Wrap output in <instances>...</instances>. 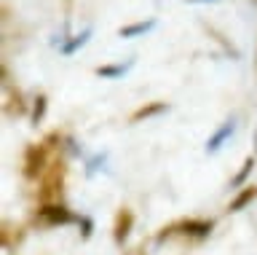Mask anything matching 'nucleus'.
<instances>
[{"instance_id": "1", "label": "nucleus", "mask_w": 257, "mask_h": 255, "mask_svg": "<svg viewBox=\"0 0 257 255\" xmlns=\"http://www.w3.org/2000/svg\"><path fill=\"white\" fill-rule=\"evenodd\" d=\"M48 166V148L40 142V145H30L27 150H24V178L27 180H38L40 175L46 172Z\"/></svg>"}, {"instance_id": "6", "label": "nucleus", "mask_w": 257, "mask_h": 255, "mask_svg": "<svg viewBox=\"0 0 257 255\" xmlns=\"http://www.w3.org/2000/svg\"><path fill=\"white\" fill-rule=\"evenodd\" d=\"M177 228L188 236H206L212 231V220H182L177 223Z\"/></svg>"}, {"instance_id": "9", "label": "nucleus", "mask_w": 257, "mask_h": 255, "mask_svg": "<svg viewBox=\"0 0 257 255\" xmlns=\"http://www.w3.org/2000/svg\"><path fill=\"white\" fill-rule=\"evenodd\" d=\"M156 27V19H148V22H137V25H128V27H120L118 35L120 38H134V35H142L148 33V30Z\"/></svg>"}, {"instance_id": "8", "label": "nucleus", "mask_w": 257, "mask_h": 255, "mask_svg": "<svg viewBox=\"0 0 257 255\" xmlns=\"http://www.w3.org/2000/svg\"><path fill=\"white\" fill-rule=\"evenodd\" d=\"M169 110V105L166 102H150V105H145V108H140L137 113L132 116V121H142V118H153V116H158V113H166Z\"/></svg>"}, {"instance_id": "11", "label": "nucleus", "mask_w": 257, "mask_h": 255, "mask_svg": "<svg viewBox=\"0 0 257 255\" xmlns=\"http://www.w3.org/2000/svg\"><path fill=\"white\" fill-rule=\"evenodd\" d=\"M88 38H91V30H83L80 35H72V41H70V43H64V46H62V51H64V54H75L80 46H86Z\"/></svg>"}, {"instance_id": "4", "label": "nucleus", "mask_w": 257, "mask_h": 255, "mask_svg": "<svg viewBox=\"0 0 257 255\" xmlns=\"http://www.w3.org/2000/svg\"><path fill=\"white\" fill-rule=\"evenodd\" d=\"M62 178H64V164L59 161V164H54L51 166V172L46 175V180H43V199H48L51 194H56L59 191V186H62Z\"/></svg>"}, {"instance_id": "14", "label": "nucleus", "mask_w": 257, "mask_h": 255, "mask_svg": "<svg viewBox=\"0 0 257 255\" xmlns=\"http://www.w3.org/2000/svg\"><path fill=\"white\" fill-rule=\"evenodd\" d=\"M188 3H220V0H188Z\"/></svg>"}, {"instance_id": "10", "label": "nucleus", "mask_w": 257, "mask_h": 255, "mask_svg": "<svg viewBox=\"0 0 257 255\" xmlns=\"http://www.w3.org/2000/svg\"><path fill=\"white\" fill-rule=\"evenodd\" d=\"M132 65L134 62H126V65H104V67H96V75L99 78H118V75H123Z\"/></svg>"}, {"instance_id": "7", "label": "nucleus", "mask_w": 257, "mask_h": 255, "mask_svg": "<svg viewBox=\"0 0 257 255\" xmlns=\"http://www.w3.org/2000/svg\"><path fill=\"white\" fill-rule=\"evenodd\" d=\"M254 199H257V188H254V186H246V188L241 191V194H238V196L228 204V210H230V212H241L246 204H252Z\"/></svg>"}, {"instance_id": "12", "label": "nucleus", "mask_w": 257, "mask_h": 255, "mask_svg": "<svg viewBox=\"0 0 257 255\" xmlns=\"http://www.w3.org/2000/svg\"><path fill=\"white\" fill-rule=\"evenodd\" d=\"M252 166H254V158H252V156H249V158H246V161H244V166H241V172L236 175V178H233V186H241V183H244V180H246V175H249V172H252Z\"/></svg>"}, {"instance_id": "3", "label": "nucleus", "mask_w": 257, "mask_h": 255, "mask_svg": "<svg viewBox=\"0 0 257 255\" xmlns=\"http://www.w3.org/2000/svg\"><path fill=\"white\" fill-rule=\"evenodd\" d=\"M132 226H134V212L123 207V210L115 215V228H112V236H115L118 244H123L126 239H128V234H132Z\"/></svg>"}, {"instance_id": "5", "label": "nucleus", "mask_w": 257, "mask_h": 255, "mask_svg": "<svg viewBox=\"0 0 257 255\" xmlns=\"http://www.w3.org/2000/svg\"><path fill=\"white\" fill-rule=\"evenodd\" d=\"M233 129H236V124H233V121H225V124L220 126V129H217V132L212 134V137L206 140V150H209V153L220 150V148H222V142H225V140H228L230 134H233Z\"/></svg>"}, {"instance_id": "13", "label": "nucleus", "mask_w": 257, "mask_h": 255, "mask_svg": "<svg viewBox=\"0 0 257 255\" xmlns=\"http://www.w3.org/2000/svg\"><path fill=\"white\" fill-rule=\"evenodd\" d=\"M46 102H48V100L43 97V94H40V97L35 100V110H32V121H35V124L46 116Z\"/></svg>"}, {"instance_id": "2", "label": "nucleus", "mask_w": 257, "mask_h": 255, "mask_svg": "<svg viewBox=\"0 0 257 255\" xmlns=\"http://www.w3.org/2000/svg\"><path fill=\"white\" fill-rule=\"evenodd\" d=\"M38 223L43 226H70V223H80V218H75L64 204H43L38 210Z\"/></svg>"}]
</instances>
